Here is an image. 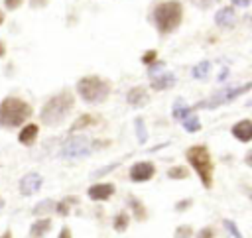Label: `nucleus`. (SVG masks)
Returning a JSON list of instances; mask_svg holds the SVG:
<instances>
[{
    "instance_id": "f257e3e1",
    "label": "nucleus",
    "mask_w": 252,
    "mask_h": 238,
    "mask_svg": "<svg viewBox=\"0 0 252 238\" xmlns=\"http://www.w3.org/2000/svg\"><path fill=\"white\" fill-rule=\"evenodd\" d=\"M75 108V94L69 89H63L55 94H51L39 108V126H47V128H57L61 126L69 114Z\"/></svg>"
},
{
    "instance_id": "f03ea898",
    "label": "nucleus",
    "mask_w": 252,
    "mask_h": 238,
    "mask_svg": "<svg viewBox=\"0 0 252 238\" xmlns=\"http://www.w3.org/2000/svg\"><path fill=\"white\" fill-rule=\"evenodd\" d=\"M33 104L20 94H6L0 98V128L6 132L18 130L33 118Z\"/></svg>"
},
{
    "instance_id": "7ed1b4c3",
    "label": "nucleus",
    "mask_w": 252,
    "mask_h": 238,
    "mask_svg": "<svg viewBox=\"0 0 252 238\" xmlns=\"http://www.w3.org/2000/svg\"><path fill=\"white\" fill-rule=\"evenodd\" d=\"M112 85L100 75H85L75 83V92L85 104H102L110 96Z\"/></svg>"
},
{
    "instance_id": "20e7f679",
    "label": "nucleus",
    "mask_w": 252,
    "mask_h": 238,
    "mask_svg": "<svg viewBox=\"0 0 252 238\" xmlns=\"http://www.w3.org/2000/svg\"><path fill=\"white\" fill-rule=\"evenodd\" d=\"M183 18V8L177 0H165L154 8V24L159 33H171L179 28Z\"/></svg>"
},
{
    "instance_id": "39448f33",
    "label": "nucleus",
    "mask_w": 252,
    "mask_h": 238,
    "mask_svg": "<svg viewBox=\"0 0 252 238\" xmlns=\"http://www.w3.org/2000/svg\"><path fill=\"white\" fill-rule=\"evenodd\" d=\"M185 157L189 161V165L197 171L201 185L205 189L213 187V161H211V153L207 149V146L203 144H195L185 151Z\"/></svg>"
},
{
    "instance_id": "423d86ee",
    "label": "nucleus",
    "mask_w": 252,
    "mask_h": 238,
    "mask_svg": "<svg viewBox=\"0 0 252 238\" xmlns=\"http://www.w3.org/2000/svg\"><path fill=\"white\" fill-rule=\"evenodd\" d=\"M94 149V142L85 136V134H71L63 146H61V151L59 155L63 159H83V157H89Z\"/></svg>"
},
{
    "instance_id": "0eeeda50",
    "label": "nucleus",
    "mask_w": 252,
    "mask_h": 238,
    "mask_svg": "<svg viewBox=\"0 0 252 238\" xmlns=\"http://www.w3.org/2000/svg\"><path fill=\"white\" fill-rule=\"evenodd\" d=\"M252 89V81L250 83H246V85H242V87H234V89H224V90H220L219 94H215L213 98L215 100H211V102H199L197 106H209V108H215V106H220V104H226V102H232L236 96H240V94H244V92H248Z\"/></svg>"
},
{
    "instance_id": "6e6552de",
    "label": "nucleus",
    "mask_w": 252,
    "mask_h": 238,
    "mask_svg": "<svg viewBox=\"0 0 252 238\" xmlns=\"http://www.w3.org/2000/svg\"><path fill=\"white\" fill-rule=\"evenodd\" d=\"M41 187H43V175L37 173V171H30V173L22 175L20 181H18V191H20L22 197H32Z\"/></svg>"
},
{
    "instance_id": "1a4fd4ad",
    "label": "nucleus",
    "mask_w": 252,
    "mask_h": 238,
    "mask_svg": "<svg viewBox=\"0 0 252 238\" xmlns=\"http://www.w3.org/2000/svg\"><path fill=\"white\" fill-rule=\"evenodd\" d=\"M39 130H41L39 122H32V120L26 122L24 126L18 128V134H16L18 144L24 146V148H32V146H35V142H37V138H39Z\"/></svg>"
},
{
    "instance_id": "9d476101",
    "label": "nucleus",
    "mask_w": 252,
    "mask_h": 238,
    "mask_svg": "<svg viewBox=\"0 0 252 238\" xmlns=\"http://www.w3.org/2000/svg\"><path fill=\"white\" fill-rule=\"evenodd\" d=\"M130 181L134 183H146L156 175V165L150 161H138L130 167Z\"/></svg>"
},
{
    "instance_id": "9b49d317",
    "label": "nucleus",
    "mask_w": 252,
    "mask_h": 238,
    "mask_svg": "<svg viewBox=\"0 0 252 238\" xmlns=\"http://www.w3.org/2000/svg\"><path fill=\"white\" fill-rule=\"evenodd\" d=\"M53 228V220L51 216H35L33 222L30 224L28 236L30 238H45Z\"/></svg>"
},
{
    "instance_id": "f8f14e48",
    "label": "nucleus",
    "mask_w": 252,
    "mask_h": 238,
    "mask_svg": "<svg viewBox=\"0 0 252 238\" xmlns=\"http://www.w3.org/2000/svg\"><path fill=\"white\" fill-rule=\"evenodd\" d=\"M114 191H116V187H114L112 183H94V185H91V187L87 189V197H89L91 201L102 203V201H108V199L114 195Z\"/></svg>"
},
{
    "instance_id": "ddd939ff",
    "label": "nucleus",
    "mask_w": 252,
    "mask_h": 238,
    "mask_svg": "<svg viewBox=\"0 0 252 238\" xmlns=\"http://www.w3.org/2000/svg\"><path fill=\"white\" fill-rule=\"evenodd\" d=\"M96 124H98V116H96V114H93V112H83V114H79V116L73 120V124L69 126V134H79V132L89 130V128H93V126H96Z\"/></svg>"
},
{
    "instance_id": "4468645a",
    "label": "nucleus",
    "mask_w": 252,
    "mask_h": 238,
    "mask_svg": "<svg viewBox=\"0 0 252 238\" xmlns=\"http://www.w3.org/2000/svg\"><path fill=\"white\" fill-rule=\"evenodd\" d=\"M148 90L144 87H132L128 92H126V102L134 108H140L144 104H148Z\"/></svg>"
},
{
    "instance_id": "2eb2a0df",
    "label": "nucleus",
    "mask_w": 252,
    "mask_h": 238,
    "mask_svg": "<svg viewBox=\"0 0 252 238\" xmlns=\"http://www.w3.org/2000/svg\"><path fill=\"white\" fill-rule=\"evenodd\" d=\"M77 205H79V197H77V195H67V197H63L61 201H55V208H53V212H55L57 216L65 218V216L71 214V208L77 207Z\"/></svg>"
},
{
    "instance_id": "dca6fc26",
    "label": "nucleus",
    "mask_w": 252,
    "mask_h": 238,
    "mask_svg": "<svg viewBox=\"0 0 252 238\" xmlns=\"http://www.w3.org/2000/svg\"><path fill=\"white\" fill-rule=\"evenodd\" d=\"M232 136H234L236 140L244 142V144L252 142V120L246 118V120L236 122V124L232 126Z\"/></svg>"
},
{
    "instance_id": "f3484780",
    "label": "nucleus",
    "mask_w": 252,
    "mask_h": 238,
    "mask_svg": "<svg viewBox=\"0 0 252 238\" xmlns=\"http://www.w3.org/2000/svg\"><path fill=\"white\" fill-rule=\"evenodd\" d=\"M234 20H236V16H234V10H232L230 6H224V8H220V10L215 14V22H217V26H220V28H230V26L234 24Z\"/></svg>"
},
{
    "instance_id": "a211bd4d",
    "label": "nucleus",
    "mask_w": 252,
    "mask_h": 238,
    "mask_svg": "<svg viewBox=\"0 0 252 238\" xmlns=\"http://www.w3.org/2000/svg\"><path fill=\"white\" fill-rule=\"evenodd\" d=\"M175 85V75L173 73H159L158 77L152 79V89L154 90H165Z\"/></svg>"
},
{
    "instance_id": "6ab92c4d",
    "label": "nucleus",
    "mask_w": 252,
    "mask_h": 238,
    "mask_svg": "<svg viewBox=\"0 0 252 238\" xmlns=\"http://www.w3.org/2000/svg\"><path fill=\"white\" fill-rule=\"evenodd\" d=\"M53 208H55V201L53 199H43V201L33 205L32 214L33 216H49V212H53Z\"/></svg>"
},
{
    "instance_id": "aec40b11",
    "label": "nucleus",
    "mask_w": 252,
    "mask_h": 238,
    "mask_svg": "<svg viewBox=\"0 0 252 238\" xmlns=\"http://www.w3.org/2000/svg\"><path fill=\"white\" fill-rule=\"evenodd\" d=\"M187 114H191V108L183 102V98H177V100H175V104H173V108H171V116H173V120L181 122Z\"/></svg>"
},
{
    "instance_id": "412c9836",
    "label": "nucleus",
    "mask_w": 252,
    "mask_h": 238,
    "mask_svg": "<svg viewBox=\"0 0 252 238\" xmlns=\"http://www.w3.org/2000/svg\"><path fill=\"white\" fill-rule=\"evenodd\" d=\"M128 224H130V216H128L126 210H120V212L114 214V218H112V228H114L116 232H126Z\"/></svg>"
},
{
    "instance_id": "4be33fe9",
    "label": "nucleus",
    "mask_w": 252,
    "mask_h": 238,
    "mask_svg": "<svg viewBox=\"0 0 252 238\" xmlns=\"http://www.w3.org/2000/svg\"><path fill=\"white\" fill-rule=\"evenodd\" d=\"M181 124H183V128H185V132H189V134H195V132L201 130V120L197 118V114H187V116L181 120Z\"/></svg>"
},
{
    "instance_id": "5701e85b",
    "label": "nucleus",
    "mask_w": 252,
    "mask_h": 238,
    "mask_svg": "<svg viewBox=\"0 0 252 238\" xmlns=\"http://www.w3.org/2000/svg\"><path fill=\"white\" fill-rule=\"evenodd\" d=\"M134 128H136V138H138V144H146L148 142V130H146V124H144V120L138 116L136 120H134Z\"/></svg>"
},
{
    "instance_id": "b1692460",
    "label": "nucleus",
    "mask_w": 252,
    "mask_h": 238,
    "mask_svg": "<svg viewBox=\"0 0 252 238\" xmlns=\"http://www.w3.org/2000/svg\"><path fill=\"white\" fill-rule=\"evenodd\" d=\"M167 177H169V179H177V181L187 179V177H189V169H187L185 165H173V167L167 169Z\"/></svg>"
},
{
    "instance_id": "393cba45",
    "label": "nucleus",
    "mask_w": 252,
    "mask_h": 238,
    "mask_svg": "<svg viewBox=\"0 0 252 238\" xmlns=\"http://www.w3.org/2000/svg\"><path fill=\"white\" fill-rule=\"evenodd\" d=\"M128 203H130V207H132V210H134V218L136 220H146V208H144V205L136 199V197H130L128 199Z\"/></svg>"
},
{
    "instance_id": "a878e982",
    "label": "nucleus",
    "mask_w": 252,
    "mask_h": 238,
    "mask_svg": "<svg viewBox=\"0 0 252 238\" xmlns=\"http://www.w3.org/2000/svg\"><path fill=\"white\" fill-rule=\"evenodd\" d=\"M209 71H211V63H209V61H201V63H197V65L191 69V75H193L195 79H205V77L209 75Z\"/></svg>"
},
{
    "instance_id": "bb28decb",
    "label": "nucleus",
    "mask_w": 252,
    "mask_h": 238,
    "mask_svg": "<svg viewBox=\"0 0 252 238\" xmlns=\"http://www.w3.org/2000/svg\"><path fill=\"white\" fill-rule=\"evenodd\" d=\"M26 4V0H2V10L4 12H16Z\"/></svg>"
},
{
    "instance_id": "cd10ccee",
    "label": "nucleus",
    "mask_w": 252,
    "mask_h": 238,
    "mask_svg": "<svg viewBox=\"0 0 252 238\" xmlns=\"http://www.w3.org/2000/svg\"><path fill=\"white\" fill-rule=\"evenodd\" d=\"M222 224H224V228L228 230V234H230L232 238H244V236H242V232L238 230V226H236V224H234L232 220H228V218H224V220H222Z\"/></svg>"
},
{
    "instance_id": "c85d7f7f",
    "label": "nucleus",
    "mask_w": 252,
    "mask_h": 238,
    "mask_svg": "<svg viewBox=\"0 0 252 238\" xmlns=\"http://www.w3.org/2000/svg\"><path fill=\"white\" fill-rule=\"evenodd\" d=\"M191 234H193L191 224H181V226L175 228V238H189Z\"/></svg>"
},
{
    "instance_id": "c756f323",
    "label": "nucleus",
    "mask_w": 252,
    "mask_h": 238,
    "mask_svg": "<svg viewBox=\"0 0 252 238\" xmlns=\"http://www.w3.org/2000/svg\"><path fill=\"white\" fill-rule=\"evenodd\" d=\"M156 59H158V51H156V49H150V51H146V53L142 55V63H146L148 67H150L152 63H156Z\"/></svg>"
},
{
    "instance_id": "7c9ffc66",
    "label": "nucleus",
    "mask_w": 252,
    "mask_h": 238,
    "mask_svg": "<svg viewBox=\"0 0 252 238\" xmlns=\"http://www.w3.org/2000/svg\"><path fill=\"white\" fill-rule=\"evenodd\" d=\"M28 6L32 10H43L49 6V0H28Z\"/></svg>"
},
{
    "instance_id": "2f4dec72",
    "label": "nucleus",
    "mask_w": 252,
    "mask_h": 238,
    "mask_svg": "<svg viewBox=\"0 0 252 238\" xmlns=\"http://www.w3.org/2000/svg\"><path fill=\"white\" fill-rule=\"evenodd\" d=\"M195 238H215V230L211 226H205L195 234Z\"/></svg>"
},
{
    "instance_id": "473e14b6",
    "label": "nucleus",
    "mask_w": 252,
    "mask_h": 238,
    "mask_svg": "<svg viewBox=\"0 0 252 238\" xmlns=\"http://www.w3.org/2000/svg\"><path fill=\"white\" fill-rule=\"evenodd\" d=\"M191 205H193V201H191V199H183V201H177V203H175V210H177V212H183V210H187Z\"/></svg>"
},
{
    "instance_id": "72a5a7b5",
    "label": "nucleus",
    "mask_w": 252,
    "mask_h": 238,
    "mask_svg": "<svg viewBox=\"0 0 252 238\" xmlns=\"http://www.w3.org/2000/svg\"><path fill=\"white\" fill-rule=\"evenodd\" d=\"M120 165V161H114L112 165H106V167H102V169H98L96 173H93V177H100V175H104V173H108V171H112V169H116Z\"/></svg>"
},
{
    "instance_id": "f704fd0d",
    "label": "nucleus",
    "mask_w": 252,
    "mask_h": 238,
    "mask_svg": "<svg viewBox=\"0 0 252 238\" xmlns=\"http://www.w3.org/2000/svg\"><path fill=\"white\" fill-rule=\"evenodd\" d=\"M57 238H73V230H71L69 226H61Z\"/></svg>"
},
{
    "instance_id": "c9c22d12",
    "label": "nucleus",
    "mask_w": 252,
    "mask_h": 238,
    "mask_svg": "<svg viewBox=\"0 0 252 238\" xmlns=\"http://www.w3.org/2000/svg\"><path fill=\"white\" fill-rule=\"evenodd\" d=\"M6 57H8V43L6 39L0 37V59H6Z\"/></svg>"
},
{
    "instance_id": "e433bc0d",
    "label": "nucleus",
    "mask_w": 252,
    "mask_h": 238,
    "mask_svg": "<svg viewBox=\"0 0 252 238\" xmlns=\"http://www.w3.org/2000/svg\"><path fill=\"white\" fill-rule=\"evenodd\" d=\"M191 2H193L195 6H199V8H209L215 0H191Z\"/></svg>"
},
{
    "instance_id": "4c0bfd02",
    "label": "nucleus",
    "mask_w": 252,
    "mask_h": 238,
    "mask_svg": "<svg viewBox=\"0 0 252 238\" xmlns=\"http://www.w3.org/2000/svg\"><path fill=\"white\" fill-rule=\"evenodd\" d=\"M244 163H246L248 167H252V149L246 151V155H244Z\"/></svg>"
},
{
    "instance_id": "58836bf2",
    "label": "nucleus",
    "mask_w": 252,
    "mask_h": 238,
    "mask_svg": "<svg viewBox=\"0 0 252 238\" xmlns=\"http://www.w3.org/2000/svg\"><path fill=\"white\" fill-rule=\"evenodd\" d=\"M0 238H14V232H12V228H6V230L0 234Z\"/></svg>"
},
{
    "instance_id": "ea45409f",
    "label": "nucleus",
    "mask_w": 252,
    "mask_h": 238,
    "mask_svg": "<svg viewBox=\"0 0 252 238\" xmlns=\"http://www.w3.org/2000/svg\"><path fill=\"white\" fill-rule=\"evenodd\" d=\"M232 4H234V6H248L250 0H232Z\"/></svg>"
},
{
    "instance_id": "a19ab883",
    "label": "nucleus",
    "mask_w": 252,
    "mask_h": 238,
    "mask_svg": "<svg viewBox=\"0 0 252 238\" xmlns=\"http://www.w3.org/2000/svg\"><path fill=\"white\" fill-rule=\"evenodd\" d=\"M226 75H228V69H222V73H219V83H222L226 79Z\"/></svg>"
},
{
    "instance_id": "79ce46f5",
    "label": "nucleus",
    "mask_w": 252,
    "mask_h": 238,
    "mask_svg": "<svg viewBox=\"0 0 252 238\" xmlns=\"http://www.w3.org/2000/svg\"><path fill=\"white\" fill-rule=\"evenodd\" d=\"M4 24H6V12H4L2 8H0V28H2Z\"/></svg>"
},
{
    "instance_id": "37998d69",
    "label": "nucleus",
    "mask_w": 252,
    "mask_h": 238,
    "mask_svg": "<svg viewBox=\"0 0 252 238\" xmlns=\"http://www.w3.org/2000/svg\"><path fill=\"white\" fill-rule=\"evenodd\" d=\"M4 205H6V201H4V197L0 195V208H4Z\"/></svg>"
},
{
    "instance_id": "c03bdc74",
    "label": "nucleus",
    "mask_w": 252,
    "mask_h": 238,
    "mask_svg": "<svg viewBox=\"0 0 252 238\" xmlns=\"http://www.w3.org/2000/svg\"><path fill=\"white\" fill-rule=\"evenodd\" d=\"M244 189H246V193H248V197L252 199V189H248V187H244Z\"/></svg>"
},
{
    "instance_id": "a18cd8bd",
    "label": "nucleus",
    "mask_w": 252,
    "mask_h": 238,
    "mask_svg": "<svg viewBox=\"0 0 252 238\" xmlns=\"http://www.w3.org/2000/svg\"><path fill=\"white\" fill-rule=\"evenodd\" d=\"M246 106H252V100H246Z\"/></svg>"
},
{
    "instance_id": "49530a36",
    "label": "nucleus",
    "mask_w": 252,
    "mask_h": 238,
    "mask_svg": "<svg viewBox=\"0 0 252 238\" xmlns=\"http://www.w3.org/2000/svg\"><path fill=\"white\" fill-rule=\"evenodd\" d=\"M250 24H252V16H250Z\"/></svg>"
}]
</instances>
